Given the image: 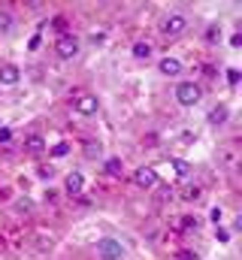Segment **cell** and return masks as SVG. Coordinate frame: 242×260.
Segmentation results:
<instances>
[{"instance_id": "cell-1", "label": "cell", "mask_w": 242, "mask_h": 260, "mask_svg": "<svg viewBox=\"0 0 242 260\" xmlns=\"http://www.w3.org/2000/svg\"><path fill=\"white\" fill-rule=\"evenodd\" d=\"M176 100H179V106H197L203 100V88L197 82H179L176 85Z\"/></svg>"}, {"instance_id": "cell-2", "label": "cell", "mask_w": 242, "mask_h": 260, "mask_svg": "<svg viewBox=\"0 0 242 260\" xmlns=\"http://www.w3.org/2000/svg\"><path fill=\"white\" fill-rule=\"evenodd\" d=\"M188 30V18L182 15V12H173V15H167L164 21H161V34L167 37V40H176Z\"/></svg>"}, {"instance_id": "cell-3", "label": "cell", "mask_w": 242, "mask_h": 260, "mask_svg": "<svg viewBox=\"0 0 242 260\" xmlns=\"http://www.w3.org/2000/svg\"><path fill=\"white\" fill-rule=\"evenodd\" d=\"M55 55H58L60 61H73V58L79 55V40H76L73 34L58 37V43H55Z\"/></svg>"}, {"instance_id": "cell-4", "label": "cell", "mask_w": 242, "mask_h": 260, "mask_svg": "<svg viewBox=\"0 0 242 260\" xmlns=\"http://www.w3.org/2000/svg\"><path fill=\"white\" fill-rule=\"evenodd\" d=\"M97 254H100L103 260H121V257H124V245H121L118 239L106 236V239H100V242H97Z\"/></svg>"}, {"instance_id": "cell-5", "label": "cell", "mask_w": 242, "mask_h": 260, "mask_svg": "<svg viewBox=\"0 0 242 260\" xmlns=\"http://www.w3.org/2000/svg\"><path fill=\"white\" fill-rule=\"evenodd\" d=\"M73 109H76L79 115H97V109H100V100H97L94 94H79V97L73 100Z\"/></svg>"}, {"instance_id": "cell-6", "label": "cell", "mask_w": 242, "mask_h": 260, "mask_svg": "<svg viewBox=\"0 0 242 260\" xmlns=\"http://www.w3.org/2000/svg\"><path fill=\"white\" fill-rule=\"evenodd\" d=\"M133 185L142 188V191L155 188V185H158V173H155V167H139V170L133 173Z\"/></svg>"}, {"instance_id": "cell-7", "label": "cell", "mask_w": 242, "mask_h": 260, "mask_svg": "<svg viewBox=\"0 0 242 260\" xmlns=\"http://www.w3.org/2000/svg\"><path fill=\"white\" fill-rule=\"evenodd\" d=\"M21 79L18 64H0V85H15Z\"/></svg>"}, {"instance_id": "cell-8", "label": "cell", "mask_w": 242, "mask_h": 260, "mask_svg": "<svg viewBox=\"0 0 242 260\" xmlns=\"http://www.w3.org/2000/svg\"><path fill=\"white\" fill-rule=\"evenodd\" d=\"M158 70H161L164 76H179V73H182V61L167 55V58H161V61H158Z\"/></svg>"}, {"instance_id": "cell-9", "label": "cell", "mask_w": 242, "mask_h": 260, "mask_svg": "<svg viewBox=\"0 0 242 260\" xmlns=\"http://www.w3.org/2000/svg\"><path fill=\"white\" fill-rule=\"evenodd\" d=\"M24 148H27L31 154H43V151H46V139H43L40 133H27V139H24Z\"/></svg>"}, {"instance_id": "cell-10", "label": "cell", "mask_w": 242, "mask_h": 260, "mask_svg": "<svg viewBox=\"0 0 242 260\" xmlns=\"http://www.w3.org/2000/svg\"><path fill=\"white\" fill-rule=\"evenodd\" d=\"M64 188H67V194L76 197L82 188H85V176H82V173H70V176H67V182H64Z\"/></svg>"}, {"instance_id": "cell-11", "label": "cell", "mask_w": 242, "mask_h": 260, "mask_svg": "<svg viewBox=\"0 0 242 260\" xmlns=\"http://www.w3.org/2000/svg\"><path fill=\"white\" fill-rule=\"evenodd\" d=\"M152 52H155L152 43H133V58H136V61H148Z\"/></svg>"}, {"instance_id": "cell-12", "label": "cell", "mask_w": 242, "mask_h": 260, "mask_svg": "<svg viewBox=\"0 0 242 260\" xmlns=\"http://www.w3.org/2000/svg\"><path fill=\"white\" fill-rule=\"evenodd\" d=\"M227 115H230V112H227V106H215V109L209 112V124H215V127H218V124H224V121H227Z\"/></svg>"}, {"instance_id": "cell-13", "label": "cell", "mask_w": 242, "mask_h": 260, "mask_svg": "<svg viewBox=\"0 0 242 260\" xmlns=\"http://www.w3.org/2000/svg\"><path fill=\"white\" fill-rule=\"evenodd\" d=\"M170 167L176 170V176H179V179H188V176H191V164H188V160H182V157H173V160H170Z\"/></svg>"}, {"instance_id": "cell-14", "label": "cell", "mask_w": 242, "mask_h": 260, "mask_svg": "<svg viewBox=\"0 0 242 260\" xmlns=\"http://www.w3.org/2000/svg\"><path fill=\"white\" fill-rule=\"evenodd\" d=\"M15 27V18H12V12L9 9H0V34H9Z\"/></svg>"}, {"instance_id": "cell-15", "label": "cell", "mask_w": 242, "mask_h": 260, "mask_svg": "<svg viewBox=\"0 0 242 260\" xmlns=\"http://www.w3.org/2000/svg\"><path fill=\"white\" fill-rule=\"evenodd\" d=\"M100 154H103V145H100V142H94V139H88V142H85V157H88V160H94V157H100Z\"/></svg>"}, {"instance_id": "cell-16", "label": "cell", "mask_w": 242, "mask_h": 260, "mask_svg": "<svg viewBox=\"0 0 242 260\" xmlns=\"http://www.w3.org/2000/svg\"><path fill=\"white\" fill-rule=\"evenodd\" d=\"M103 170H106L109 176H121V157H109V160L103 164Z\"/></svg>"}, {"instance_id": "cell-17", "label": "cell", "mask_w": 242, "mask_h": 260, "mask_svg": "<svg viewBox=\"0 0 242 260\" xmlns=\"http://www.w3.org/2000/svg\"><path fill=\"white\" fill-rule=\"evenodd\" d=\"M182 200H188V203H194V200H200V188H197V185H188V188L182 191Z\"/></svg>"}, {"instance_id": "cell-18", "label": "cell", "mask_w": 242, "mask_h": 260, "mask_svg": "<svg viewBox=\"0 0 242 260\" xmlns=\"http://www.w3.org/2000/svg\"><path fill=\"white\" fill-rule=\"evenodd\" d=\"M67 154H70V145H67V142H58V145L52 148V157H67Z\"/></svg>"}, {"instance_id": "cell-19", "label": "cell", "mask_w": 242, "mask_h": 260, "mask_svg": "<svg viewBox=\"0 0 242 260\" xmlns=\"http://www.w3.org/2000/svg\"><path fill=\"white\" fill-rule=\"evenodd\" d=\"M15 212H34V203L31 200H15Z\"/></svg>"}, {"instance_id": "cell-20", "label": "cell", "mask_w": 242, "mask_h": 260, "mask_svg": "<svg viewBox=\"0 0 242 260\" xmlns=\"http://www.w3.org/2000/svg\"><path fill=\"white\" fill-rule=\"evenodd\" d=\"M206 40H209V43H218V40H221V30H218V27H209V30H206Z\"/></svg>"}, {"instance_id": "cell-21", "label": "cell", "mask_w": 242, "mask_h": 260, "mask_svg": "<svg viewBox=\"0 0 242 260\" xmlns=\"http://www.w3.org/2000/svg\"><path fill=\"white\" fill-rule=\"evenodd\" d=\"M52 24H55V30H58L60 37H64V34H67V18H60V15H58V18H55V21H52Z\"/></svg>"}, {"instance_id": "cell-22", "label": "cell", "mask_w": 242, "mask_h": 260, "mask_svg": "<svg viewBox=\"0 0 242 260\" xmlns=\"http://www.w3.org/2000/svg\"><path fill=\"white\" fill-rule=\"evenodd\" d=\"M215 236H218V242H230V230H224V227H218Z\"/></svg>"}, {"instance_id": "cell-23", "label": "cell", "mask_w": 242, "mask_h": 260, "mask_svg": "<svg viewBox=\"0 0 242 260\" xmlns=\"http://www.w3.org/2000/svg\"><path fill=\"white\" fill-rule=\"evenodd\" d=\"M227 82H230V85H236V82H239V70H233V67H230V70H227Z\"/></svg>"}, {"instance_id": "cell-24", "label": "cell", "mask_w": 242, "mask_h": 260, "mask_svg": "<svg viewBox=\"0 0 242 260\" xmlns=\"http://www.w3.org/2000/svg\"><path fill=\"white\" fill-rule=\"evenodd\" d=\"M52 176H55L52 167H40V179H52Z\"/></svg>"}, {"instance_id": "cell-25", "label": "cell", "mask_w": 242, "mask_h": 260, "mask_svg": "<svg viewBox=\"0 0 242 260\" xmlns=\"http://www.w3.org/2000/svg\"><path fill=\"white\" fill-rule=\"evenodd\" d=\"M12 139V130L9 127H0V142H9Z\"/></svg>"}, {"instance_id": "cell-26", "label": "cell", "mask_w": 242, "mask_h": 260, "mask_svg": "<svg viewBox=\"0 0 242 260\" xmlns=\"http://www.w3.org/2000/svg\"><path fill=\"white\" fill-rule=\"evenodd\" d=\"M212 221H215V224L221 221V206H215V209H212Z\"/></svg>"}]
</instances>
